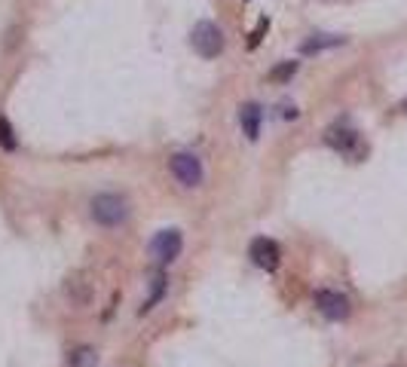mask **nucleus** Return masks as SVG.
<instances>
[{
  "instance_id": "nucleus-9",
  "label": "nucleus",
  "mask_w": 407,
  "mask_h": 367,
  "mask_svg": "<svg viewBox=\"0 0 407 367\" xmlns=\"http://www.w3.org/2000/svg\"><path fill=\"white\" fill-rule=\"evenodd\" d=\"M340 43H343V37H337V34H319V37L306 40V43L300 46V52L312 55V52H321V49H334V46H340Z\"/></svg>"
},
{
  "instance_id": "nucleus-8",
  "label": "nucleus",
  "mask_w": 407,
  "mask_h": 367,
  "mask_svg": "<svg viewBox=\"0 0 407 367\" xmlns=\"http://www.w3.org/2000/svg\"><path fill=\"white\" fill-rule=\"evenodd\" d=\"M261 117H263V110H261V104H254V101L239 108V123H242V132L248 135V141H257V135H261Z\"/></svg>"
},
{
  "instance_id": "nucleus-11",
  "label": "nucleus",
  "mask_w": 407,
  "mask_h": 367,
  "mask_svg": "<svg viewBox=\"0 0 407 367\" xmlns=\"http://www.w3.org/2000/svg\"><path fill=\"white\" fill-rule=\"evenodd\" d=\"M294 74H297V61H282V65H276L267 77H269V83H285V80H291Z\"/></svg>"
},
{
  "instance_id": "nucleus-4",
  "label": "nucleus",
  "mask_w": 407,
  "mask_h": 367,
  "mask_svg": "<svg viewBox=\"0 0 407 367\" xmlns=\"http://www.w3.org/2000/svg\"><path fill=\"white\" fill-rule=\"evenodd\" d=\"M181 245H184V239L178 230H160L153 236V242H150V257L156 264H171L181 254Z\"/></svg>"
},
{
  "instance_id": "nucleus-2",
  "label": "nucleus",
  "mask_w": 407,
  "mask_h": 367,
  "mask_svg": "<svg viewBox=\"0 0 407 367\" xmlns=\"http://www.w3.org/2000/svg\"><path fill=\"white\" fill-rule=\"evenodd\" d=\"M325 144L340 153H346L349 159H361L364 153H368V147L361 144V135L355 129H349V126H331V129L325 132Z\"/></svg>"
},
{
  "instance_id": "nucleus-15",
  "label": "nucleus",
  "mask_w": 407,
  "mask_h": 367,
  "mask_svg": "<svg viewBox=\"0 0 407 367\" xmlns=\"http://www.w3.org/2000/svg\"><path fill=\"white\" fill-rule=\"evenodd\" d=\"M404 110H407V101H404Z\"/></svg>"
},
{
  "instance_id": "nucleus-10",
  "label": "nucleus",
  "mask_w": 407,
  "mask_h": 367,
  "mask_svg": "<svg viewBox=\"0 0 407 367\" xmlns=\"http://www.w3.org/2000/svg\"><path fill=\"white\" fill-rule=\"evenodd\" d=\"M68 367H98L95 349H89V346H80V349H74V352H70V358H68Z\"/></svg>"
},
{
  "instance_id": "nucleus-13",
  "label": "nucleus",
  "mask_w": 407,
  "mask_h": 367,
  "mask_svg": "<svg viewBox=\"0 0 407 367\" xmlns=\"http://www.w3.org/2000/svg\"><path fill=\"white\" fill-rule=\"evenodd\" d=\"M0 147H3V150H16V132H12L6 117H0Z\"/></svg>"
},
{
  "instance_id": "nucleus-14",
  "label": "nucleus",
  "mask_w": 407,
  "mask_h": 367,
  "mask_svg": "<svg viewBox=\"0 0 407 367\" xmlns=\"http://www.w3.org/2000/svg\"><path fill=\"white\" fill-rule=\"evenodd\" d=\"M267 28H269V22H267V19H261V22H257V28H254V34H252V40H248V46H257V43H261V37H263V31H267Z\"/></svg>"
},
{
  "instance_id": "nucleus-7",
  "label": "nucleus",
  "mask_w": 407,
  "mask_h": 367,
  "mask_svg": "<svg viewBox=\"0 0 407 367\" xmlns=\"http://www.w3.org/2000/svg\"><path fill=\"white\" fill-rule=\"evenodd\" d=\"M316 306L321 309V315L331 321H343L349 315V300L337 291H319L316 294Z\"/></svg>"
},
{
  "instance_id": "nucleus-3",
  "label": "nucleus",
  "mask_w": 407,
  "mask_h": 367,
  "mask_svg": "<svg viewBox=\"0 0 407 367\" xmlns=\"http://www.w3.org/2000/svg\"><path fill=\"white\" fill-rule=\"evenodd\" d=\"M190 43L202 59H214L224 49V34H220V28L214 22H199L190 34Z\"/></svg>"
},
{
  "instance_id": "nucleus-5",
  "label": "nucleus",
  "mask_w": 407,
  "mask_h": 367,
  "mask_svg": "<svg viewBox=\"0 0 407 367\" xmlns=\"http://www.w3.org/2000/svg\"><path fill=\"white\" fill-rule=\"evenodd\" d=\"M169 166H171V175H175L184 187H199V184H202V162L193 157V153H175Z\"/></svg>"
},
{
  "instance_id": "nucleus-1",
  "label": "nucleus",
  "mask_w": 407,
  "mask_h": 367,
  "mask_svg": "<svg viewBox=\"0 0 407 367\" xmlns=\"http://www.w3.org/2000/svg\"><path fill=\"white\" fill-rule=\"evenodd\" d=\"M92 217H95L102 227H120V224L129 217V202L126 196H117V193H102L92 199Z\"/></svg>"
},
{
  "instance_id": "nucleus-12",
  "label": "nucleus",
  "mask_w": 407,
  "mask_h": 367,
  "mask_svg": "<svg viewBox=\"0 0 407 367\" xmlns=\"http://www.w3.org/2000/svg\"><path fill=\"white\" fill-rule=\"evenodd\" d=\"M162 291H166V275H156V279H153V291H150V300L144 303V306H141V315H144V313H150V309H153L156 303H160Z\"/></svg>"
},
{
  "instance_id": "nucleus-6",
  "label": "nucleus",
  "mask_w": 407,
  "mask_h": 367,
  "mask_svg": "<svg viewBox=\"0 0 407 367\" xmlns=\"http://www.w3.org/2000/svg\"><path fill=\"white\" fill-rule=\"evenodd\" d=\"M248 257H252L254 264L261 266V270L273 272L276 266H278V260H282V251H278V245L273 242V239L261 236V239H254V242H252V248H248Z\"/></svg>"
}]
</instances>
